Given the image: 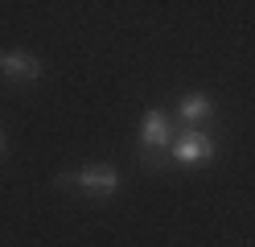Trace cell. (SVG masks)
Wrapping results in <instances>:
<instances>
[{
  "label": "cell",
  "mask_w": 255,
  "mask_h": 247,
  "mask_svg": "<svg viewBox=\"0 0 255 247\" xmlns=\"http://www.w3.org/2000/svg\"><path fill=\"white\" fill-rule=\"evenodd\" d=\"M169 157L177 165H210L214 161V136L206 128H185L181 136H173Z\"/></svg>",
  "instance_id": "6da1fadb"
},
{
  "label": "cell",
  "mask_w": 255,
  "mask_h": 247,
  "mask_svg": "<svg viewBox=\"0 0 255 247\" xmlns=\"http://www.w3.org/2000/svg\"><path fill=\"white\" fill-rule=\"evenodd\" d=\"M58 186H78L87 194H116L120 169L116 165H87V169H74V173H58Z\"/></svg>",
  "instance_id": "7a4b0ae2"
},
{
  "label": "cell",
  "mask_w": 255,
  "mask_h": 247,
  "mask_svg": "<svg viewBox=\"0 0 255 247\" xmlns=\"http://www.w3.org/2000/svg\"><path fill=\"white\" fill-rule=\"evenodd\" d=\"M214 115V103H210V95H181V103H177V120L185 128H198L202 120H210Z\"/></svg>",
  "instance_id": "5b68a950"
},
{
  "label": "cell",
  "mask_w": 255,
  "mask_h": 247,
  "mask_svg": "<svg viewBox=\"0 0 255 247\" xmlns=\"http://www.w3.org/2000/svg\"><path fill=\"white\" fill-rule=\"evenodd\" d=\"M0 153H4V132H0Z\"/></svg>",
  "instance_id": "8992f818"
},
{
  "label": "cell",
  "mask_w": 255,
  "mask_h": 247,
  "mask_svg": "<svg viewBox=\"0 0 255 247\" xmlns=\"http://www.w3.org/2000/svg\"><path fill=\"white\" fill-rule=\"evenodd\" d=\"M140 144H144V153H156V148H169V144H173L169 120H165L156 107L144 115V124H140Z\"/></svg>",
  "instance_id": "3957f363"
},
{
  "label": "cell",
  "mask_w": 255,
  "mask_h": 247,
  "mask_svg": "<svg viewBox=\"0 0 255 247\" xmlns=\"http://www.w3.org/2000/svg\"><path fill=\"white\" fill-rule=\"evenodd\" d=\"M0 74L12 82H37L41 78V62L33 54H0Z\"/></svg>",
  "instance_id": "277c9868"
}]
</instances>
